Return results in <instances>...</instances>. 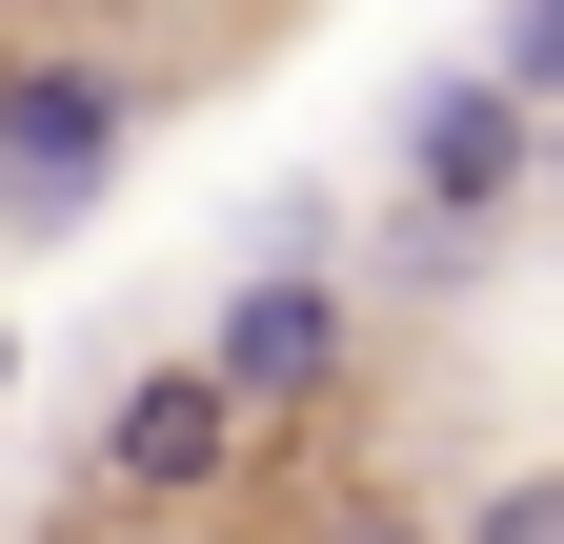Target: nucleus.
Here are the masks:
<instances>
[{
    "mask_svg": "<svg viewBox=\"0 0 564 544\" xmlns=\"http://www.w3.org/2000/svg\"><path fill=\"white\" fill-rule=\"evenodd\" d=\"M383 182H403V222H484V242H505V202L544 182V101L505 81V61H444V81H403Z\"/></svg>",
    "mask_w": 564,
    "mask_h": 544,
    "instance_id": "7ed1b4c3",
    "label": "nucleus"
},
{
    "mask_svg": "<svg viewBox=\"0 0 564 544\" xmlns=\"http://www.w3.org/2000/svg\"><path fill=\"white\" fill-rule=\"evenodd\" d=\"M141 61H101V41H61V61H0V242H41V222H82V202L121 182V142H141Z\"/></svg>",
    "mask_w": 564,
    "mask_h": 544,
    "instance_id": "f257e3e1",
    "label": "nucleus"
},
{
    "mask_svg": "<svg viewBox=\"0 0 564 544\" xmlns=\"http://www.w3.org/2000/svg\"><path fill=\"white\" fill-rule=\"evenodd\" d=\"M0 403H21V323H0Z\"/></svg>",
    "mask_w": 564,
    "mask_h": 544,
    "instance_id": "0eeeda50",
    "label": "nucleus"
},
{
    "mask_svg": "<svg viewBox=\"0 0 564 544\" xmlns=\"http://www.w3.org/2000/svg\"><path fill=\"white\" fill-rule=\"evenodd\" d=\"M323 544H444V524H403V504H364V485H343V504H323Z\"/></svg>",
    "mask_w": 564,
    "mask_h": 544,
    "instance_id": "423d86ee",
    "label": "nucleus"
},
{
    "mask_svg": "<svg viewBox=\"0 0 564 544\" xmlns=\"http://www.w3.org/2000/svg\"><path fill=\"white\" fill-rule=\"evenodd\" d=\"M202 363H223V403H242V424H323V403H343V363H364V303H343V262L262 242L242 283H223V323H202Z\"/></svg>",
    "mask_w": 564,
    "mask_h": 544,
    "instance_id": "f03ea898",
    "label": "nucleus"
},
{
    "mask_svg": "<svg viewBox=\"0 0 564 544\" xmlns=\"http://www.w3.org/2000/svg\"><path fill=\"white\" fill-rule=\"evenodd\" d=\"M444 544H564V464H524V485H484Z\"/></svg>",
    "mask_w": 564,
    "mask_h": 544,
    "instance_id": "39448f33",
    "label": "nucleus"
},
{
    "mask_svg": "<svg viewBox=\"0 0 564 544\" xmlns=\"http://www.w3.org/2000/svg\"><path fill=\"white\" fill-rule=\"evenodd\" d=\"M544 182H564V142H544Z\"/></svg>",
    "mask_w": 564,
    "mask_h": 544,
    "instance_id": "6e6552de",
    "label": "nucleus"
},
{
    "mask_svg": "<svg viewBox=\"0 0 564 544\" xmlns=\"http://www.w3.org/2000/svg\"><path fill=\"white\" fill-rule=\"evenodd\" d=\"M41 544H61V524H41Z\"/></svg>",
    "mask_w": 564,
    "mask_h": 544,
    "instance_id": "1a4fd4ad",
    "label": "nucleus"
},
{
    "mask_svg": "<svg viewBox=\"0 0 564 544\" xmlns=\"http://www.w3.org/2000/svg\"><path fill=\"white\" fill-rule=\"evenodd\" d=\"M242 403H223V363L202 344H162V363H121V403H101V485H141V504H202V485H242Z\"/></svg>",
    "mask_w": 564,
    "mask_h": 544,
    "instance_id": "20e7f679",
    "label": "nucleus"
}]
</instances>
